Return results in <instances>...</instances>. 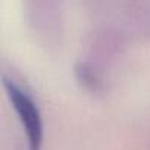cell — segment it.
<instances>
[{"label":"cell","instance_id":"obj_2","mask_svg":"<svg viewBox=\"0 0 150 150\" xmlns=\"http://www.w3.org/2000/svg\"><path fill=\"white\" fill-rule=\"evenodd\" d=\"M2 84L6 97L15 110L18 121L24 129L27 149L28 150H43L44 144V121L38 103L33 94L22 87L16 80L3 74Z\"/></svg>","mask_w":150,"mask_h":150},{"label":"cell","instance_id":"obj_4","mask_svg":"<svg viewBox=\"0 0 150 150\" xmlns=\"http://www.w3.org/2000/svg\"><path fill=\"white\" fill-rule=\"evenodd\" d=\"M108 69L97 65L96 62L86 59H78L72 66V77L77 86L93 97H105L109 93Z\"/></svg>","mask_w":150,"mask_h":150},{"label":"cell","instance_id":"obj_5","mask_svg":"<svg viewBox=\"0 0 150 150\" xmlns=\"http://www.w3.org/2000/svg\"><path fill=\"white\" fill-rule=\"evenodd\" d=\"M124 16L128 35L150 40V0H128Z\"/></svg>","mask_w":150,"mask_h":150},{"label":"cell","instance_id":"obj_1","mask_svg":"<svg viewBox=\"0 0 150 150\" xmlns=\"http://www.w3.org/2000/svg\"><path fill=\"white\" fill-rule=\"evenodd\" d=\"M22 5L35 41L47 52L59 50L65 37L63 0H22Z\"/></svg>","mask_w":150,"mask_h":150},{"label":"cell","instance_id":"obj_3","mask_svg":"<svg viewBox=\"0 0 150 150\" xmlns=\"http://www.w3.org/2000/svg\"><path fill=\"white\" fill-rule=\"evenodd\" d=\"M88 59L108 69L124 57L128 47V34L124 28L103 25L94 30L88 40Z\"/></svg>","mask_w":150,"mask_h":150}]
</instances>
